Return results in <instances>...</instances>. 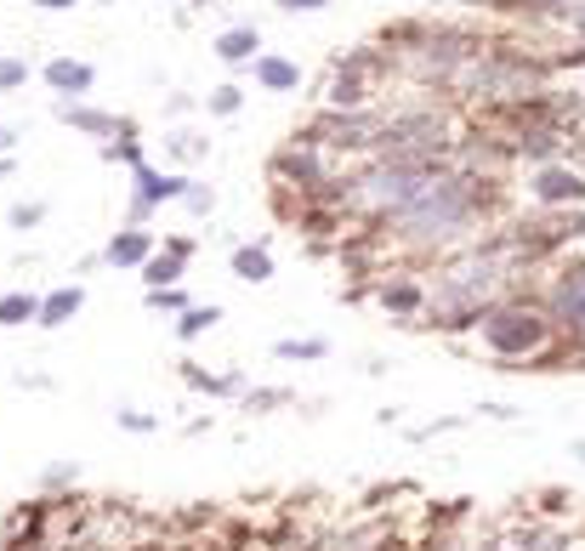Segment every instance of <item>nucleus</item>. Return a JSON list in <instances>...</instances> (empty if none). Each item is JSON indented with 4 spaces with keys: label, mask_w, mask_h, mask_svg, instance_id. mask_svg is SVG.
Returning <instances> with one entry per match:
<instances>
[{
    "label": "nucleus",
    "mask_w": 585,
    "mask_h": 551,
    "mask_svg": "<svg viewBox=\"0 0 585 551\" xmlns=\"http://www.w3.org/2000/svg\"><path fill=\"white\" fill-rule=\"evenodd\" d=\"M216 318H222L216 307H188V313H182V324H177V330H182V336L193 341V336H200V330H211V324H216Z\"/></svg>",
    "instance_id": "nucleus-14"
},
{
    "label": "nucleus",
    "mask_w": 585,
    "mask_h": 551,
    "mask_svg": "<svg viewBox=\"0 0 585 551\" xmlns=\"http://www.w3.org/2000/svg\"><path fill=\"white\" fill-rule=\"evenodd\" d=\"M23 80H29L23 63H18V57H0V91H12V86H23Z\"/></svg>",
    "instance_id": "nucleus-17"
},
{
    "label": "nucleus",
    "mask_w": 585,
    "mask_h": 551,
    "mask_svg": "<svg viewBox=\"0 0 585 551\" xmlns=\"http://www.w3.org/2000/svg\"><path fill=\"white\" fill-rule=\"evenodd\" d=\"M234 268H239L245 279H268V250H239Z\"/></svg>",
    "instance_id": "nucleus-15"
},
{
    "label": "nucleus",
    "mask_w": 585,
    "mask_h": 551,
    "mask_svg": "<svg viewBox=\"0 0 585 551\" xmlns=\"http://www.w3.org/2000/svg\"><path fill=\"white\" fill-rule=\"evenodd\" d=\"M35 7H46V12H69L75 0H35Z\"/></svg>",
    "instance_id": "nucleus-24"
},
{
    "label": "nucleus",
    "mask_w": 585,
    "mask_h": 551,
    "mask_svg": "<svg viewBox=\"0 0 585 551\" xmlns=\"http://www.w3.org/2000/svg\"><path fill=\"white\" fill-rule=\"evenodd\" d=\"M324 341H279V359H318Z\"/></svg>",
    "instance_id": "nucleus-16"
},
{
    "label": "nucleus",
    "mask_w": 585,
    "mask_h": 551,
    "mask_svg": "<svg viewBox=\"0 0 585 551\" xmlns=\"http://www.w3.org/2000/svg\"><path fill=\"white\" fill-rule=\"evenodd\" d=\"M57 114H63V120H75L80 132H114V120H109V114H91V109H75V103H57Z\"/></svg>",
    "instance_id": "nucleus-13"
},
{
    "label": "nucleus",
    "mask_w": 585,
    "mask_h": 551,
    "mask_svg": "<svg viewBox=\"0 0 585 551\" xmlns=\"http://www.w3.org/2000/svg\"><path fill=\"white\" fill-rule=\"evenodd\" d=\"M558 313L585 330V273H574V279H563V284H558Z\"/></svg>",
    "instance_id": "nucleus-7"
},
{
    "label": "nucleus",
    "mask_w": 585,
    "mask_h": 551,
    "mask_svg": "<svg viewBox=\"0 0 585 551\" xmlns=\"http://www.w3.org/2000/svg\"><path fill=\"white\" fill-rule=\"evenodd\" d=\"M7 171H12V159H0V177H7Z\"/></svg>",
    "instance_id": "nucleus-25"
},
{
    "label": "nucleus",
    "mask_w": 585,
    "mask_h": 551,
    "mask_svg": "<svg viewBox=\"0 0 585 551\" xmlns=\"http://www.w3.org/2000/svg\"><path fill=\"white\" fill-rule=\"evenodd\" d=\"M279 7H284V12H318L324 0H279Z\"/></svg>",
    "instance_id": "nucleus-22"
},
{
    "label": "nucleus",
    "mask_w": 585,
    "mask_h": 551,
    "mask_svg": "<svg viewBox=\"0 0 585 551\" xmlns=\"http://www.w3.org/2000/svg\"><path fill=\"white\" fill-rule=\"evenodd\" d=\"M46 80H52L57 91L80 97V91L91 86V69H86V63H69V57H57V63H46Z\"/></svg>",
    "instance_id": "nucleus-5"
},
{
    "label": "nucleus",
    "mask_w": 585,
    "mask_h": 551,
    "mask_svg": "<svg viewBox=\"0 0 585 551\" xmlns=\"http://www.w3.org/2000/svg\"><path fill=\"white\" fill-rule=\"evenodd\" d=\"M120 427H125V432H154V420H148L143 409H120Z\"/></svg>",
    "instance_id": "nucleus-18"
},
{
    "label": "nucleus",
    "mask_w": 585,
    "mask_h": 551,
    "mask_svg": "<svg viewBox=\"0 0 585 551\" xmlns=\"http://www.w3.org/2000/svg\"><path fill=\"white\" fill-rule=\"evenodd\" d=\"M483 336H490L495 352H529L545 341V324L535 313H495L490 324H483Z\"/></svg>",
    "instance_id": "nucleus-2"
},
{
    "label": "nucleus",
    "mask_w": 585,
    "mask_h": 551,
    "mask_svg": "<svg viewBox=\"0 0 585 551\" xmlns=\"http://www.w3.org/2000/svg\"><path fill=\"white\" fill-rule=\"evenodd\" d=\"M216 52H222L227 63L250 57V52H256V29H234V35H222V41H216Z\"/></svg>",
    "instance_id": "nucleus-12"
},
{
    "label": "nucleus",
    "mask_w": 585,
    "mask_h": 551,
    "mask_svg": "<svg viewBox=\"0 0 585 551\" xmlns=\"http://www.w3.org/2000/svg\"><path fill=\"white\" fill-rule=\"evenodd\" d=\"M41 216H46L41 205H12V228H35Z\"/></svg>",
    "instance_id": "nucleus-19"
},
{
    "label": "nucleus",
    "mask_w": 585,
    "mask_h": 551,
    "mask_svg": "<svg viewBox=\"0 0 585 551\" xmlns=\"http://www.w3.org/2000/svg\"><path fill=\"white\" fill-rule=\"evenodd\" d=\"M461 216H466L461 182H438V188H427L420 200H409V205L398 211V222H404L409 234H432V239H443L449 228H461Z\"/></svg>",
    "instance_id": "nucleus-1"
},
{
    "label": "nucleus",
    "mask_w": 585,
    "mask_h": 551,
    "mask_svg": "<svg viewBox=\"0 0 585 551\" xmlns=\"http://www.w3.org/2000/svg\"><path fill=\"white\" fill-rule=\"evenodd\" d=\"M420 296H415V290L409 284H398V290H386V307H415Z\"/></svg>",
    "instance_id": "nucleus-20"
},
{
    "label": "nucleus",
    "mask_w": 585,
    "mask_h": 551,
    "mask_svg": "<svg viewBox=\"0 0 585 551\" xmlns=\"http://www.w3.org/2000/svg\"><path fill=\"white\" fill-rule=\"evenodd\" d=\"M256 75H262V86H273V91H290V86H296V63L262 57V63H256Z\"/></svg>",
    "instance_id": "nucleus-11"
},
{
    "label": "nucleus",
    "mask_w": 585,
    "mask_h": 551,
    "mask_svg": "<svg viewBox=\"0 0 585 551\" xmlns=\"http://www.w3.org/2000/svg\"><path fill=\"white\" fill-rule=\"evenodd\" d=\"M148 307H182L177 290H148Z\"/></svg>",
    "instance_id": "nucleus-21"
},
{
    "label": "nucleus",
    "mask_w": 585,
    "mask_h": 551,
    "mask_svg": "<svg viewBox=\"0 0 585 551\" xmlns=\"http://www.w3.org/2000/svg\"><path fill=\"white\" fill-rule=\"evenodd\" d=\"M41 318V302L29 296V290H12V296H0V324L18 330V324H35Z\"/></svg>",
    "instance_id": "nucleus-6"
},
{
    "label": "nucleus",
    "mask_w": 585,
    "mask_h": 551,
    "mask_svg": "<svg viewBox=\"0 0 585 551\" xmlns=\"http://www.w3.org/2000/svg\"><path fill=\"white\" fill-rule=\"evenodd\" d=\"M574 18H580V29H585V7H580V12H574Z\"/></svg>",
    "instance_id": "nucleus-26"
},
{
    "label": "nucleus",
    "mask_w": 585,
    "mask_h": 551,
    "mask_svg": "<svg viewBox=\"0 0 585 551\" xmlns=\"http://www.w3.org/2000/svg\"><path fill=\"white\" fill-rule=\"evenodd\" d=\"M364 188H370V200H381V205L404 211V205H409V200H420V193H427L432 182L420 177V171H404V166H393V171H375Z\"/></svg>",
    "instance_id": "nucleus-3"
},
{
    "label": "nucleus",
    "mask_w": 585,
    "mask_h": 551,
    "mask_svg": "<svg viewBox=\"0 0 585 551\" xmlns=\"http://www.w3.org/2000/svg\"><path fill=\"white\" fill-rule=\"evenodd\" d=\"M137 188H143V200L154 205V200H177V193H182L188 182H182V177H159V171L137 166Z\"/></svg>",
    "instance_id": "nucleus-8"
},
{
    "label": "nucleus",
    "mask_w": 585,
    "mask_h": 551,
    "mask_svg": "<svg viewBox=\"0 0 585 551\" xmlns=\"http://www.w3.org/2000/svg\"><path fill=\"white\" fill-rule=\"evenodd\" d=\"M535 188H540V200H580V193H585L580 177H569V171H545Z\"/></svg>",
    "instance_id": "nucleus-9"
},
{
    "label": "nucleus",
    "mask_w": 585,
    "mask_h": 551,
    "mask_svg": "<svg viewBox=\"0 0 585 551\" xmlns=\"http://www.w3.org/2000/svg\"><path fill=\"white\" fill-rule=\"evenodd\" d=\"M80 302H86V290L80 284H63V290H52V296L41 302V330H57V324H69L75 313H80Z\"/></svg>",
    "instance_id": "nucleus-4"
},
{
    "label": "nucleus",
    "mask_w": 585,
    "mask_h": 551,
    "mask_svg": "<svg viewBox=\"0 0 585 551\" xmlns=\"http://www.w3.org/2000/svg\"><path fill=\"white\" fill-rule=\"evenodd\" d=\"M18 148V132H12V125H0V154H12Z\"/></svg>",
    "instance_id": "nucleus-23"
},
{
    "label": "nucleus",
    "mask_w": 585,
    "mask_h": 551,
    "mask_svg": "<svg viewBox=\"0 0 585 551\" xmlns=\"http://www.w3.org/2000/svg\"><path fill=\"white\" fill-rule=\"evenodd\" d=\"M143 256H148V234H120L109 245V262L114 268H132V262H143Z\"/></svg>",
    "instance_id": "nucleus-10"
}]
</instances>
